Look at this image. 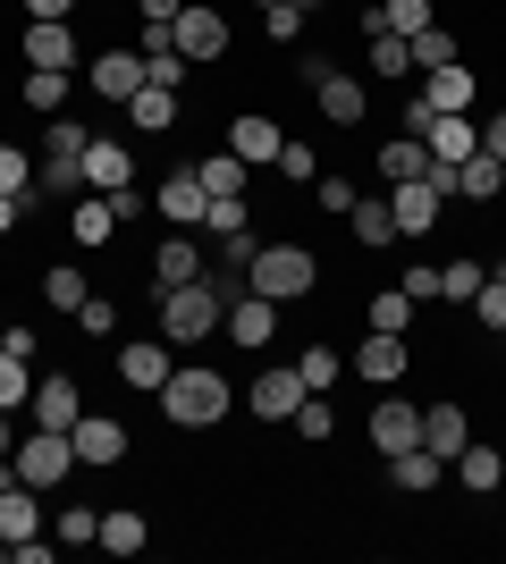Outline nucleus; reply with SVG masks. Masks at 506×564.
<instances>
[{
  "label": "nucleus",
  "mask_w": 506,
  "mask_h": 564,
  "mask_svg": "<svg viewBox=\"0 0 506 564\" xmlns=\"http://www.w3.org/2000/svg\"><path fill=\"white\" fill-rule=\"evenodd\" d=\"M448 471H456V480H464V489H473V497H489V489H498V480H506V455L473 438V447H464V455H456V464H448Z\"/></svg>",
  "instance_id": "a878e982"
},
{
  "label": "nucleus",
  "mask_w": 506,
  "mask_h": 564,
  "mask_svg": "<svg viewBox=\"0 0 506 564\" xmlns=\"http://www.w3.org/2000/svg\"><path fill=\"white\" fill-rule=\"evenodd\" d=\"M413 438H422V413H413V404H397V397L380 388V404H372V447L397 455V447H413Z\"/></svg>",
  "instance_id": "6ab92c4d"
},
{
  "label": "nucleus",
  "mask_w": 506,
  "mask_h": 564,
  "mask_svg": "<svg viewBox=\"0 0 506 564\" xmlns=\"http://www.w3.org/2000/svg\"><path fill=\"white\" fill-rule=\"evenodd\" d=\"M0 455H18V430H9V413H0Z\"/></svg>",
  "instance_id": "052dcab7"
},
{
  "label": "nucleus",
  "mask_w": 506,
  "mask_h": 564,
  "mask_svg": "<svg viewBox=\"0 0 506 564\" xmlns=\"http://www.w3.org/2000/svg\"><path fill=\"white\" fill-rule=\"evenodd\" d=\"M203 228H212V236H237V228H245V203H212V212H203Z\"/></svg>",
  "instance_id": "603ef678"
},
{
  "label": "nucleus",
  "mask_w": 506,
  "mask_h": 564,
  "mask_svg": "<svg viewBox=\"0 0 506 564\" xmlns=\"http://www.w3.org/2000/svg\"><path fill=\"white\" fill-rule=\"evenodd\" d=\"M313 397L304 379H295V362H270L262 379H254V422H295V404Z\"/></svg>",
  "instance_id": "9d476101"
},
{
  "label": "nucleus",
  "mask_w": 506,
  "mask_h": 564,
  "mask_svg": "<svg viewBox=\"0 0 506 564\" xmlns=\"http://www.w3.org/2000/svg\"><path fill=\"white\" fill-rule=\"evenodd\" d=\"M262 9H270V0H262Z\"/></svg>",
  "instance_id": "0e129e2a"
},
{
  "label": "nucleus",
  "mask_w": 506,
  "mask_h": 564,
  "mask_svg": "<svg viewBox=\"0 0 506 564\" xmlns=\"http://www.w3.org/2000/svg\"><path fill=\"white\" fill-rule=\"evenodd\" d=\"M422 143H431V161L456 169V161H473V152H482V127H473L464 110H439L431 127H422Z\"/></svg>",
  "instance_id": "2eb2a0df"
},
{
  "label": "nucleus",
  "mask_w": 506,
  "mask_h": 564,
  "mask_svg": "<svg viewBox=\"0 0 506 564\" xmlns=\"http://www.w3.org/2000/svg\"><path fill=\"white\" fill-rule=\"evenodd\" d=\"M0 194H9V203H25V194H34V161H25L18 143H0Z\"/></svg>",
  "instance_id": "ea45409f"
},
{
  "label": "nucleus",
  "mask_w": 506,
  "mask_h": 564,
  "mask_svg": "<svg viewBox=\"0 0 506 564\" xmlns=\"http://www.w3.org/2000/svg\"><path fill=\"white\" fill-rule=\"evenodd\" d=\"M270 43H295V34H304V9H288V0H270Z\"/></svg>",
  "instance_id": "09e8293b"
},
{
  "label": "nucleus",
  "mask_w": 506,
  "mask_h": 564,
  "mask_svg": "<svg viewBox=\"0 0 506 564\" xmlns=\"http://www.w3.org/2000/svg\"><path fill=\"white\" fill-rule=\"evenodd\" d=\"M25 404H34V430H76V413H85V397H76L68 371H43Z\"/></svg>",
  "instance_id": "f8f14e48"
},
{
  "label": "nucleus",
  "mask_w": 506,
  "mask_h": 564,
  "mask_svg": "<svg viewBox=\"0 0 506 564\" xmlns=\"http://www.w3.org/2000/svg\"><path fill=\"white\" fill-rule=\"evenodd\" d=\"M313 101H321V118H330V127H363V110H372V94H363L355 76H337V68L313 85Z\"/></svg>",
  "instance_id": "4be33fe9"
},
{
  "label": "nucleus",
  "mask_w": 506,
  "mask_h": 564,
  "mask_svg": "<svg viewBox=\"0 0 506 564\" xmlns=\"http://www.w3.org/2000/svg\"><path fill=\"white\" fill-rule=\"evenodd\" d=\"M18 212H25V203H9V194H0V236H9V228H18Z\"/></svg>",
  "instance_id": "bf43d9fd"
},
{
  "label": "nucleus",
  "mask_w": 506,
  "mask_h": 564,
  "mask_svg": "<svg viewBox=\"0 0 506 564\" xmlns=\"http://www.w3.org/2000/svg\"><path fill=\"white\" fill-rule=\"evenodd\" d=\"M380 169H388V186H397V177H431V143H422V135L380 143Z\"/></svg>",
  "instance_id": "c756f323"
},
{
  "label": "nucleus",
  "mask_w": 506,
  "mask_h": 564,
  "mask_svg": "<svg viewBox=\"0 0 506 564\" xmlns=\"http://www.w3.org/2000/svg\"><path fill=\"white\" fill-rule=\"evenodd\" d=\"M380 18H388V34H422V25H431V0H388Z\"/></svg>",
  "instance_id": "a18cd8bd"
},
{
  "label": "nucleus",
  "mask_w": 506,
  "mask_h": 564,
  "mask_svg": "<svg viewBox=\"0 0 506 564\" xmlns=\"http://www.w3.org/2000/svg\"><path fill=\"white\" fill-rule=\"evenodd\" d=\"M25 397H34V362L0 354V413H9V404H25Z\"/></svg>",
  "instance_id": "79ce46f5"
},
{
  "label": "nucleus",
  "mask_w": 506,
  "mask_h": 564,
  "mask_svg": "<svg viewBox=\"0 0 506 564\" xmlns=\"http://www.w3.org/2000/svg\"><path fill=\"white\" fill-rule=\"evenodd\" d=\"M482 261H439V295H448V304H473V295H482Z\"/></svg>",
  "instance_id": "c9c22d12"
},
{
  "label": "nucleus",
  "mask_w": 506,
  "mask_h": 564,
  "mask_svg": "<svg viewBox=\"0 0 506 564\" xmlns=\"http://www.w3.org/2000/svg\"><path fill=\"white\" fill-rule=\"evenodd\" d=\"M245 286H254V295H270V304H295V295H313V286H321V261L304 253V245H254Z\"/></svg>",
  "instance_id": "7ed1b4c3"
},
{
  "label": "nucleus",
  "mask_w": 506,
  "mask_h": 564,
  "mask_svg": "<svg viewBox=\"0 0 506 564\" xmlns=\"http://www.w3.org/2000/svg\"><path fill=\"white\" fill-rule=\"evenodd\" d=\"M68 438H76V471H101L127 455V422H110V413H76Z\"/></svg>",
  "instance_id": "6e6552de"
},
{
  "label": "nucleus",
  "mask_w": 506,
  "mask_h": 564,
  "mask_svg": "<svg viewBox=\"0 0 506 564\" xmlns=\"http://www.w3.org/2000/svg\"><path fill=\"white\" fill-rule=\"evenodd\" d=\"M76 329H85V337H110V329H119V304H110V295H85V304H76Z\"/></svg>",
  "instance_id": "c03bdc74"
},
{
  "label": "nucleus",
  "mask_w": 506,
  "mask_h": 564,
  "mask_svg": "<svg viewBox=\"0 0 506 564\" xmlns=\"http://www.w3.org/2000/svg\"><path fill=\"white\" fill-rule=\"evenodd\" d=\"M152 212L169 219V228H203V212H212V194H203V177L194 169H177L161 194H152Z\"/></svg>",
  "instance_id": "4468645a"
},
{
  "label": "nucleus",
  "mask_w": 506,
  "mask_h": 564,
  "mask_svg": "<svg viewBox=\"0 0 506 564\" xmlns=\"http://www.w3.org/2000/svg\"><path fill=\"white\" fill-rule=\"evenodd\" d=\"M372 329H388V337L413 329V295L406 286H380V295H372Z\"/></svg>",
  "instance_id": "72a5a7b5"
},
{
  "label": "nucleus",
  "mask_w": 506,
  "mask_h": 564,
  "mask_svg": "<svg viewBox=\"0 0 506 564\" xmlns=\"http://www.w3.org/2000/svg\"><path fill=\"white\" fill-rule=\"evenodd\" d=\"M279 143H288V135H279L270 118H254V110H245L237 127H228V152H237L245 169H270V161H279Z\"/></svg>",
  "instance_id": "b1692460"
},
{
  "label": "nucleus",
  "mask_w": 506,
  "mask_h": 564,
  "mask_svg": "<svg viewBox=\"0 0 506 564\" xmlns=\"http://www.w3.org/2000/svg\"><path fill=\"white\" fill-rule=\"evenodd\" d=\"M313 203H321V212H355V186H346V177H321Z\"/></svg>",
  "instance_id": "864d4df0"
},
{
  "label": "nucleus",
  "mask_w": 506,
  "mask_h": 564,
  "mask_svg": "<svg viewBox=\"0 0 506 564\" xmlns=\"http://www.w3.org/2000/svg\"><path fill=\"white\" fill-rule=\"evenodd\" d=\"M127 118H136L144 135H169V127H177V94H161V85H144V94L127 101Z\"/></svg>",
  "instance_id": "7c9ffc66"
},
{
  "label": "nucleus",
  "mask_w": 506,
  "mask_h": 564,
  "mask_svg": "<svg viewBox=\"0 0 506 564\" xmlns=\"http://www.w3.org/2000/svg\"><path fill=\"white\" fill-rule=\"evenodd\" d=\"M144 540H152V522L136 514V506H119V514H101V540H94V547H110V556H136Z\"/></svg>",
  "instance_id": "c85d7f7f"
},
{
  "label": "nucleus",
  "mask_w": 506,
  "mask_h": 564,
  "mask_svg": "<svg viewBox=\"0 0 506 564\" xmlns=\"http://www.w3.org/2000/svg\"><path fill=\"white\" fill-rule=\"evenodd\" d=\"M25 9H34V18H68L76 0H25Z\"/></svg>",
  "instance_id": "13d9d810"
},
{
  "label": "nucleus",
  "mask_w": 506,
  "mask_h": 564,
  "mask_svg": "<svg viewBox=\"0 0 506 564\" xmlns=\"http://www.w3.org/2000/svg\"><path fill=\"white\" fill-rule=\"evenodd\" d=\"M228 404H237V388L219 371H203V362H177V371L161 379V413L177 430H212V422H228Z\"/></svg>",
  "instance_id": "f03ea898"
},
{
  "label": "nucleus",
  "mask_w": 506,
  "mask_h": 564,
  "mask_svg": "<svg viewBox=\"0 0 506 564\" xmlns=\"http://www.w3.org/2000/svg\"><path fill=\"white\" fill-rule=\"evenodd\" d=\"M422 447L448 455V464L473 447V422H464V404H431V413H422Z\"/></svg>",
  "instance_id": "5701e85b"
},
{
  "label": "nucleus",
  "mask_w": 506,
  "mask_h": 564,
  "mask_svg": "<svg viewBox=\"0 0 506 564\" xmlns=\"http://www.w3.org/2000/svg\"><path fill=\"white\" fill-rule=\"evenodd\" d=\"M388 212H397V236H431L439 228V186L431 177H397V186H388Z\"/></svg>",
  "instance_id": "9b49d317"
},
{
  "label": "nucleus",
  "mask_w": 506,
  "mask_h": 564,
  "mask_svg": "<svg viewBox=\"0 0 506 564\" xmlns=\"http://www.w3.org/2000/svg\"><path fill=\"white\" fill-rule=\"evenodd\" d=\"M136 9H144V25H169L177 9H186V0H136Z\"/></svg>",
  "instance_id": "4d7b16f0"
},
{
  "label": "nucleus",
  "mask_w": 506,
  "mask_h": 564,
  "mask_svg": "<svg viewBox=\"0 0 506 564\" xmlns=\"http://www.w3.org/2000/svg\"><path fill=\"white\" fill-rule=\"evenodd\" d=\"M337 371H346V362H337L330 346H313V354H304V362H295V379H304L313 397H330V388H337Z\"/></svg>",
  "instance_id": "a19ab883"
},
{
  "label": "nucleus",
  "mask_w": 506,
  "mask_h": 564,
  "mask_svg": "<svg viewBox=\"0 0 506 564\" xmlns=\"http://www.w3.org/2000/svg\"><path fill=\"white\" fill-rule=\"evenodd\" d=\"M397 286H406L413 304H439V261H431V270H406V279H397Z\"/></svg>",
  "instance_id": "3c124183"
},
{
  "label": "nucleus",
  "mask_w": 506,
  "mask_h": 564,
  "mask_svg": "<svg viewBox=\"0 0 506 564\" xmlns=\"http://www.w3.org/2000/svg\"><path fill=\"white\" fill-rule=\"evenodd\" d=\"M169 43L186 51L194 68H212L219 51H228V18H219V9H203V0H186V9L169 18Z\"/></svg>",
  "instance_id": "423d86ee"
},
{
  "label": "nucleus",
  "mask_w": 506,
  "mask_h": 564,
  "mask_svg": "<svg viewBox=\"0 0 506 564\" xmlns=\"http://www.w3.org/2000/svg\"><path fill=\"white\" fill-rule=\"evenodd\" d=\"M68 101V68H34L25 76V110H60Z\"/></svg>",
  "instance_id": "58836bf2"
},
{
  "label": "nucleus",
  "mask_w": 506,
  "mask_h": 564,
  "mask_svg": "<svg viewBox=\"0 0 506 564\" xmlns=\"http://www.w3.org/2000/svg\"><path fill=\"white\" fill-rule=\"evenodd\" d=\"M388 480H397L406 497H422V489H439V480H448V455H431L422 438H413V447L388 455Z\"/></svg>",
  "instance_id": "aec40b11"
},
{
  "label": "nucleus",
  "mask_w": 506,
  "mask_h": 564,
  "mask_svg": "<svg viewBox=\"0 0 506 564\" xmlns=\"http://www.w3.org/2000/svg\"><path fill=\"white\" fill-rule=\"evenodd\" d=\"M346 371H355V379H372V388H397V379H406V337L372 329V337L355 346V362H346Z\"/></svg>",
  "instance_id": "ddd939ff"
},
{
  "label": "nucleus",
  "mask_w": 506,
  "mask_h": 564,
  "mask_svg": "<svg viewBox=\"0 0 506 564\" xmlns=\"http://www.w3.org/2000/svg\"><path fill=\"white\" fill-rule=\"evenodd\" d=\"M406 51H413V76H431V68H448V59H456V34L422 25V34H406Z\"/></svg>",
  "instance_id": "473e14b6"
},
{
  "label": "nucleus",
  "mask_w": 506,
  "mask_h": 564,
  "mask_svg": "<svg viewBox=\"0 0 506 564\" xmlns=\"http://www.w3.org/2000/svg\"><path fill=\"white\" fill-rule=\"evenodd\" d=\"M473 321H482L489 337H506V279H482V295H473Z\"/></svg>",
  "instance_id": "37998d69"
},
{
  "label": "nucleus",
  "mask_w": 506,
  "mask_h": 564,
  "mask_svg": "<svg viewBox=\"0 0 506 564\" xmlns=\"http://www.w3.org/2000/svg\"><path fill=\"white\" fill-rule=\"evenodd\" d=\"M372 76H388V85H397V76H413V51H406V34H372Z\"/></svg>",
  "instance_id": "f704fd0d"
},
{
  "label": "nucleus",
  "mask_w": 506,
  "mask_h": 564,
  "mask_svg": "<svg viewBox=\"0 0 506 564\" xmlns=\"http://www.w3.org/2000/svg\"><path fill=\"white\" fill-rule=\"evenodd\" d=\"M228 295H237V279H228V270H203V279L169 286V295H161V337H169L177 354L203 346V337H219V321H228Z\"/></svg>",
  "instance_id": "f257e3e1"
},
{
  "label": "nucleus",
  "mask_w": 506,
  "mask_h": 564,
  "mask_svg": "<svg viewBox=\"0 0 506 564\" xmlns=\"http://www.w3.org/2000/svg\"><path fill=\"white\" fill-rule=\"evenodd\" d=\"M219 337H237L245 354L270 346V337H279V304H270V295H254V286H237V295H228V321H219Z\"/></svg>",
  "instance_id": "0eeeda50"
},
{
  "label": "nucleus",
  "mask_w": 506,
  "mask_h": 564,
  "mask_svg": "<svg viewBox=\"0 0 506 564\" xmlns=\"http://www.w3.org/2000/svg\"><path fill=\"white\" fill-rule=\"evenodd\" d=\"M85 143H94V127L51 118V152L34 161V186H43V194H85Z\"/></svg>",
  "instance_id": "20e7f679"
},
{
  "label": "nucleus",
  "mask_w": 506,
  "mask_h": 564,
  "mask_svg": "<svg viewBox=\"0 0 506 564\" xmlns=\"http://www.w3.org/2000/svg\"><path fill=\"white\" fill-rule=\"evenodd\" d=\"M60 540H101V514H85V506H68V514H60Z\"/></svg>",
  "instance_id": "8fccbe9b"
},
{
  "label": "nucleus",
  "mask_w": 506,
  "mask_h": 564,
  "mask_svg": "<svg viewBox=\"0 0 506 564\" xmlns=\"http://www.w3.org/2000/svg\"><path fill=\"white\" fill-rule=\"evenodd\" d=\"M498 177H506V161H489V152L456 161V194H473V203H498Z\"/></svg>",
  "instance_id": "2f4dec72"
},
{
  "label": "nucleus",
  "mask_w": 506,
  "mask_h": 564,
  "mask_svg": "<svg viewBox=\"0 0 506 564\" xmlns=\"http://www.w3.org/2000/svg\"><path fill=\"white\" fill-rule=\"evenodd\" d=\"M498 203H506V177H498Z\"/></svg>",
  "instance_id": "e2e57ef3"
},
{
  "label": "nucleus",
  "mask_w": 506,
  "mask_h": 564,
  "mask_svg": "<svg viewBox=\"0 0 506 564\" xmlns=\"http://www.w3.org/2000/svg\"><path fill=\"white\" fill-rule=\"evenodd\" d=\"M194 177H203V194H212V203H245V161H237V152L194 161Z\"/></svg>",
  "instance_id": "cd10ccee"
},
{
  "label": "nucleus",
  "mask_w": 506,
  "mask_h": 564,
  "mask_svg": "<svg viewBox=\"0 0 506 564\" xmlns=\"http://www.w3.org/2000/svg\"><path fill=\"white\" fill-rule=\"evenodd\" d=\"M119 228H127V219H119V203H110V194H94V203H76V212H68V236L85 245V253H94V245H110Z\"/></svg>",
  "instance_id": "393cba45"
},
{
  "label": "nucleus",
  "mask_w": 506,
  "mask_h": 564,
  "mask_svg": "<svg viewBox=\"0 0 506 564\" xmlns=\"http://www.w3.org/2000/svg\"><path fill=\"white\" fill-rule=\"evenodd\" d=\"M43 295H51V312H76L94 286H85V270H68V261H60V270H43Z\"/></svg>",
  "instance_id": "4c0bfd02"
},
{
  "label": "nucleus",
  "mask_w": 506,
  "mask_h": 564,
  "mask_svg": "<svg viewBox=\"0 0 506 564\" xmlns=\"http://www.w3.org/2000/svg\"><path fill=\"white\" fill-rule=\"evenodd\" d=\"M169 371H177V346H169V337H136V346H119V379H127V388L161 397Z\"/></svg>",
  "instance_id": "1a4fd4ad"
},
{
  "label": "nucleus",
  "mask_w": 506,
  "mask_h": 564,
  "mask_svg": "<svg viewBox=\"0 0 506 564\" xmlns=\"http://www.w3.org/2000/svg\"><path fill=\"white\" fill-rule=\"evenodd\" d=\"M94 94L101 101H136L144 94V51H101L94 59Z\"/></svg>",
  "instance_id": "f3484780"
},
{
  "label": "nucleus",
  "mask_w": 506,
  "mask_h": 564,
  "mask_svg": "<svg viewBox=\"0 0 506 564\" xmlns=\"http://www.w3.org/2000/svg\"><path fill=\"white\" fill-rule=\"evenodd\" d=\"M346 219H355V245H372V253H380L388 236H397V212H388V203H355Z\"/></svg>",
  "instance_id": "e433bc0d"
},
{
  "label": "nucleus",
  "mask_w": 506,
  "mask_h": 564,
  "mask_svg": "<svg viewBox=\"0 0 506 564\" xmlns=\"http://www.w3.org/2000/svg\"><path fill=\"white\" fill-rule=\"evenodd\" d=\"M482 152H489V161H506V110H498V118L482 127Z\"/></svg>",
  "instance_id": "6e6d98bb"
},
{
  "label": "nucleus",
  "mask_w": 506,
  "mask_h": 564,
  "mask_svg": "<svg viewBox=\"0 0 506 564\" xmlns=\"http://www.w3.org/2000/svg\"><path fill=\"white\" fill-rule=\"evenodd\" d=\"M422 101H431V110H473V68H456V59L431 68L422 76Z\"/></svg>",
  "instance_id": "bb28decb"
},
{
  "label": "nucleus",
  "mask_w": 506,
  "mask_h": 564,
  "mask_svg": "<svg viewBox=\"0 0 506 564\" xmlns=\"http://www.w3.org/2000/svg\"><path fill=\"white\" fill-rule=\"evenodd\" d=\"M270 169H279V177H295V186H313V177H321V161L304 152V143H279V161H270Z\"/></svg>",
  "instance_id": "49530a36"
},
{
  "label": "nucleus",
  "mask_w": 506,
  "mask_h": 564,
  "mask_svg": "<svg viewBox=\"0 0 506 564\" xmlns=\"http://www.w3.org/2000/svg\"><path fill=\"white\" fill-rule=\"evenodd\" d=\"M9 464H18L25 489H51V480H68V471H76V438H68V430H34V438H18Z\"/></svg>",
  "instance_id": "39448f33"
},
{
  "label": "nucleus",
  "mask_w": 506,
  "mask_h": 564,
  "mask_svg": "<svg viewBox=\"0 0 506 564\" xmlns=\"http://www.w3.org/2000/svg\"><path fill=\"white\" fill-rule=\"evenodd\" d=\"M288 9H313V0H288Z\"/></svg>",
  "instance_id": "680f3d73"
},
{
  "label": "nucleus",
  "mask_w": 506,
  "mask_h": 564,
  "mask_svg": "<svg viewBox=\"0 0 506 564\" xmlns=\"http://www.w3.org/2000/svg\"><path fill=\"white\" fill-rule=\"evenodd\" d=\"M119 186H136V161L110 135H94L85 143V194H119Z\"/></svg>",
  "instance_id": "a211bd4d"
},
{
  "label": "nucleus",
  "mask_w": 506,
  "mask_h": 564,
  "mask_svg": "<svg viewBox=\"0 0 506 564\" xmlns=\"http://www.w3.org/2000/svg\"><path fill=\"white\" fill-rule=\"evenodd\" d=\"M186 279H203V253H194V228H177L152 253V295H169V286H186Z\"/></svg>",
  "instance_id": "412c9836"
},
{
  "label": "nucleus",
  "mask_w": 506,
  "mask_h": 564,
  "mask_svg": "<svg viewBox=\"0 0 506 564\" xmlns=\"http://www.w3.org/2000/svg\"><path fill=\"white\" fill-rule=\"evenodd\" d=\"M25 68H76L68 18H34V25H25Z\"/></svg>",
  "instance_id": "dca6fc26"
},
{
  "label": "nucleus",
  "mask_w": 506,
  "mask_h": 564,
  "mask_svg": "<svg viewBox=\"0 0 506 564\" xmlns=\"http://www.w3.org/2000/svg\"><path fill=\"white\" fill-rule=\"evenodd\" d=\"M295 430L321 447V438H330V397H304V404H295Z\"/></svg>",
  "instance_id": "de8ad7c7"
},
{
  "label": "nucleus",
  "mask_w": 506,
  "mask_h": 564,
  "mask_svg": "<svg viewBox=\"0 0 506 564\" xmlns=\"http://www.w3.org/2000/svg\"><path fill=\"white\" fill-rule=\"evenodd\" d=\"M431 118H439V110H431V101H422V94H413L406 110H397V127H406V135H422V127H431Z\"/></svg>",
  "instance_id": "5fc2aeb1"
}]
</instances>
